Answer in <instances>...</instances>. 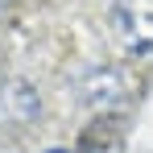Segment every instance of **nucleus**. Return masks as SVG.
Masks as SVG:
<instances>
[{"instance_id":"nucleus-1","label":"nucleus","mask_w":153,"mask_h":153,"mask_svg":"<svg viewBox=\"0 0 153 153\" xmlns=\"http://www.w3.org/2000/svg\"><path fill=\"white\" fill-rule=\"evenodd\" d=\"M112 29L128 58L153 54V0H112Z\"/></svg>"},{"instance_id":"nucleus-2","label":"nucleus","mask_w":153,"mask_h":153,"mask_svg":"<svg viewBox=\"0 0 153 153\" xmlns=\"http://www.w3.org/2000/svg\"><path fill=\"white\" fill-rule=\"evenodd\" d=\"M79 95H83L87 108H95V112H116V108H124V100H128V83H124V75H120L116 66H95V71L83 75Z\"/></svg>"},{"instance_id":"nucleus-3","label":"nucleus","mask_w":153,"mask_h":153,"mask_svg":"<svg viewBox=\"0 0 153 153\" xmlns=\"http://www.w3.org/2000/svg\"><path fill=\"white\" fill-rule=\"evenodd\" d=\"M37 112H42L37 91L29 87L25 79H13V83L4 87V116H8L13 124H29V120H37Z\"/></svg>"},{"instance_id":"nucleus-4","label":"nucleus","mask_w":153,"mask_h":153,"mask_svg":"<svg viewBox=\"0 0 153 153\" xmlns=\"http://www.w3.org/2000/svg\"><path fill=\"white\" fill-rule=\"evenodd\" d=\"M46 153H75V149H66V145H54V149H46Z\"/></svg>"}]
</instances>
